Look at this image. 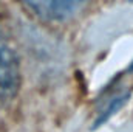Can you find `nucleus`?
<instances>
[{"mask_svg":"<svg viewBox=\"0 0 133 132\" xmlns=\"http://www.w3.org/2000/svg\"><path fill=\"white\" fill-rule=\"evenodd\" d=\"M0 37H2V36H0Z\"/></svg>","mask_w":133,"mask_h":132,"instance_id":"5","label":"nucleus"},{"mask_svg":"<svg viewBox=\"0 0 133 132\" xmlns=\"http://www.w3.org/2000/svg\"><path fill=\"white\" fill-rule=\"evenodd\" d=\"M127 71H130V73H132V71H133V61H132V64L129 65V68H127Z\"/></svg>","mask_w":133,"mask_h":132,"instance_id":"4","label":"nucleus"},{"mask_svg":"<svg viewBox=\"0 0 133 132\" xmlns=\"http://www.w3.org/2000/svg\"><path fill=\"white\" fill-rule=\"evenodd\" d=\"M19 87H20L19 56L0 37V106L14 98Z\"/></svg>","mask_w":133,"mask_h":132,"instance_id":"2","label":"nucleus"},{"mask_svg":"<svg viewBox=\"0 0 133 132\" xmlns=\"http://www.w3.org/2000/svg\"><path fill=\"white\" fill-rule=\"evenodd\" d=\"M132 97V92H124V93H121V95H118V97H115V98L111 99L108 104H107V107L105 109H102V112H99V115H98V118L95 120V123H93V126H91V129H98L101 128L102 124H105L115 113H118L127 103H129V99Z\"/></svg>","mask_w":133,"mask_h":132,"instance_id":"3","label":"nucleus"},{"mask_svg":"<svg viewBox=\"0 0 133 132\" xmlns=\"http://www.w3.org/2000/svg\"><path fill=\"white\" fill-rule=\"evenodd\" d=\"M31 13L48 22H65L85 9L90 0H20Z\"/></svg>","mask_w":133,"mask_h":132,"instance_id":"1","label":"nucleus"}]
</instances>
